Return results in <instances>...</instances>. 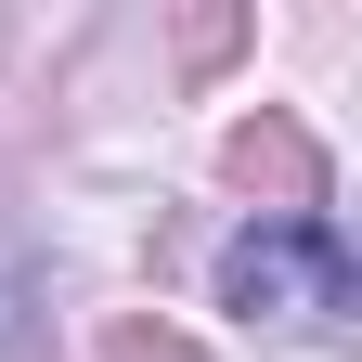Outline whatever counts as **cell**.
I'll return each instance as SVG.
<instances>
[{
  "instance_id": "1",
  "label": "cell",
  "mask_w": 362,
  "mask_h": 362,
  "mask_svg": "<svg viewBox=\"0 0 362 362\" xmlns=\"http://www.w3.org/2000/svg\"><path fill=\"white\" fill-rule=\"evenodd\" d=\"M220 310H246V324H337L349 310V233L337 220H259V233H233Z\"/></svg>"
}]
</instances>
